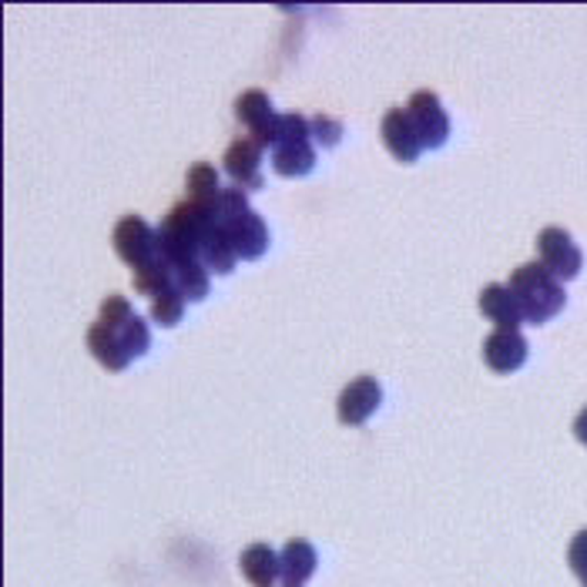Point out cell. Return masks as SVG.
I'll return each instance as SVG.
<instances>
[{
  "instance_id": "11",
  "label": "cell",
  "mask_w": 587,
  "mask_h": 587,
  "mask_svg": "<svg viewBox=\"0 0 587 587\" xmlns=\"http://www.w3.org/2000/svg\"><path fill=\"white\" fill-rule=\"evenodd\" d=\"M232 239V249L239 258L245 262H255L265 255V249H269V229H265V219L258 216V211H249V216H242L239 222L232 226H222Z\"/></svg>"
},
{
  "instance_id": "2",
  "label": "cell",
  "mask_w": 587,
  "mask_h": 587,
  "mask_svg": "<svg viewBox=\"0 0 587 587\" xmlns=\"http://www.w3.org/2000/svg\"><path fill=\"white\" fill-rule=\"evenodd\" d=\"M406 115H410V125L419 138V145L426 151H437L447 145L450 138V115L444 108V101L437 91H413L410 101H406Z\"/></svg>"
},
{
  "instance_id": "13",
  "label": "cell",
  "mask_w": 587,
  "mask_h": 587,
  "mask_svg": "<svg viewBox=\"0 0 587 587\" xmlns=\"http://www.w3.org/2000/svg\"><path fill=\"white\" fill-rule=\"evenodd\" d=\"M239 571L255 587H273V580L283 574V561L269 544H249L239 557Z\"/></svg>"
},
{
  "instance_id": "21",
  "label": "cell",
  "mask_w": 587,
  "mask_h": 587,
  "mask_svg": "<svg viewBox=\"0 0 587 587\" xmlns=\"http://www.w3.org/2000/svg\"><path fill=\"white\" fill-rule=\"evenodd\" d=\"M182 312H185V296L175 289V283L169 289L151 296V319H154L158 326H165V330L175 326L179 319H182Z\"/></svg>"
},
{
  "instance_id": "15",
  "label": "cell",
  "mask_w": 587,
  "mask_h": 587,
  "mask_svg": "<svg viewBox=\"0 0 587 587\" xmlns=\"http://www.w3.org/2000/svg\"><path fill=\"white\" fill-rule=\"evenodd\" d=\"M279 561H283V574H279V577L286 580V587H302V584L315 574V564H319L315 548H312L309 541H302V538L286 541Z\"/></svg>"
},
{
  "instance_id": "3",
  "label": "cell",
  "mask_w": 587,
  "mask_h": 587,
  "mask_svg": "<svg viewBox=\"0 0 587 587\" xmlns=\"http://www.w3.org/2000/svg\"><path fill=\"white\" fill-rule=\"evenodd\" d=\"M538 252H541V265L561 283L577 279L584 269V252L577 249L574 235L561 226H548L538 232Z\"/></svg>"
},
{
  "instance_id": "26",
  "label": "cell",
  "mask_w": 587,
  "mask_h": 587,
  "mask_svg": "<svg viewBox=\"0 0 587 587\" xmlns=\"http://www.w3.org/2000/svg\"><path fill=\"white\" fill-rule=\"evenodd\" d=\"M567 564L577 574L580 587H587V527L577 530L574 538H571V544H567Z\"/></svg>"
},
{
  "instance_id": "14",
  "label": "cell",
  "mask_w": 587,
  "mask_h": 587,
  "mask_svg": "<svg viewBox=\"0 0 587 587\" xmlns=\"http://www.w3.org/2000/svg\"><path fill=\"white\" fill-rule=\"evenodd\" d=\"M198 258L208 273H216V276H229L235 269V249H232V239L222 226H211L205 235H202V249H198Z\"/></svg>"
},
{
  "instance_id": "4",
  "label": "cell",
  "mask_w": 587,
  "mask_h": 587,
  "mask_svg": "<svg viewBox=\"0 0 587 587\" xmlns=\"http://www.w3.org/2000/svg\"><path fill=\"white\" fill-rule=\"evenodd\" d=\"M235 118L249 128V138L258 148H276V125H279V112L273 108V101L265 91L249 88L235 97Z\"/></svg>"
},
{
  "instance_id": "1",
  "label": "cell",
  "mask_w": 587,
  "mask_h": 587,
  "mask_svg": "<svg viewBox=\"0 0 587 587\" xmlns=\"http://www.w3.org/2000/svg\"><path fill=\"white\" fill-rule=\"evenodd\" d=\"M507 286L523 312V323H533V326H544L548 319H554L567 306L564 283L557 276H551L541 262L517 265Z\"/></svg>"
},
{
  "instance_id": "5",
  "label": "cell",
  "mask_w": 587,
  "mask_h": 587,
  "mask_svg": "<svg viewBox=\"0 0 587 587\" xmlns=\"http://www.w3.org/2000/svg\"><path fill=\"white\" fill-rule=\"evenodd\" d=\"M112 245H115L118 258L125 265H131V273H135L158 255V232L141 216H122L112 232Z\"/></svg>"
},
{
  "instance_id": "16",
  "label": "cell",
  "mask_w": 587,
  "mask_h": 587,
  "mask_svg": "<svg viewBox=\"0 0 587 587\" xmlns=\"http://www.w3.org/2000/svg\"><path fill=\"white\" fill-rule=\"evenodd\" d=\"M273 169L283 179H302L315 169V148L312 141H286L273 148Z\"/></svg>"
},
{
  "instance_id": "27",
  "label": "cell",
  "mask_w": 587,
  "mask_h": 587,
  "mask_svg": "<svg viewBox=\"0 0 587 587\" xmlns=\"http://www.w3.org/2000/svg\"><path fill=\"white\" fill-rule=\"evenodd\" d=\"M574 437L587 447V406L577 413V419H574Z\"/></svg>"
},
{
  "instance_id": "9",
  "label": "cell",
  "mask_w": 587,
  "mask_h": 587,
  "mask_svg": "<svg viewBox=\"0 0 587 587\" xmlns=\"http://www.w3.org/2000/svg\"><path fill=\"white\" fill-rule=\"evenodd\" d=\"M380 135H383V145L390 148V154L400 158V162H406V165L416 162L419 151H423L419 138H416V131L410 125L406 108H390L383 115V122H380Z\"/></svg>"
},
{
  "instance_id": "10",
  "label": "cell",
  "mask_w": 587,
  "mask_h": 587,
  "mask_svg": "<svg viewBox=\"0 0 587 587\" xmlns=\"http://www.w3.org/2000/svg\"><path fill=\"white\" fill-rule=\"evenodd\" d=\"M476 306L500 330H520V323H523V312H520L510 286H504V283H487L476 296Z\"/></svg>"
},
{
  "instance_id": "24",
  "label": "cell",
  "mask_w": 587,
  "mask_h": 587,
  "mask_svg": "<svg viewBox=\"0 0 587 587\" xmlns=\"http://www.w3.org/2000/svg\"><path fill=\"white\" fill-rule=\"evenodd\" d=\"M312 131H309V122L296 112H286L279 115V125H276V145H286V141H309Z\"/></svg>"
},
{
  "instance_id": "6",
  "label": "cell",
  "mask_w": 587,
  "mask_h": 587,
  "mask_svg": "<svg viewBox=\"0 0 587 587\" xmlns=\"http://www.w3.org/2000/svg\"><path fill=\"white\" fill-rule=\"evenodd\" d=\"M380 403H383V387H380V380L356 377L353 383L343 387V393H339V400H336V416H339V423H346V426H359V423H366L372 413L380 410Z\"/></svg>"
},
{
  "instance_id": "8",
  "label": "cell",
  "mask_w": 587,
  "mask_h": 587,
  "mask_svg": "<svg viewBox=\"0 0 587 587\" xmlns=\"http://www.w3.org/2000/svg\"><path fill=\"white\" fill-rule=\"evenodd\" d=\"M484 362L494 372H517L527 362V339L520 336V330H494L484 339Z\"/></svg>"
},
{
  "instance_id": "18",
  "label": "cell",
  "mask_w": 587,
  "mask_h": 587,
  "mask_svg": "<svg viewBox=\"0 0 587 587\" xmlns=\"http://www.w3.org/2000/svg\"><path fill=\"white\" fill-rule=\"evenodd\" d=\"M185 185H188V198L192 202H208L216 205L222 185H219V169L208 165V162H195L185 175Z\"/></svg>"
},
{
  "instance_id": "20",
  "label": "cell",
  "mask_w": 587,
  "mask_h": 587,
  "mask_svg": "<svg viewBox=\"0 0 587 587\" xmlns=\"http://www.w3.org/2000/svg\"><path fill=\"white\" fill-rule=\"evenodd\" d=\"M252 205H249V192L239 185H222L219 198H216V222L219 226H232L242 216H249Z\"/></svg>"
},
{
  "instance_id": "7",
  "label": "cell",
  "mask_w": 587,
  "mask_h": 587,
  "mask_svg": "<svg viewBox=\"0 0 587 587\" xmlns=\"http://www.w3.org/2000/svg\"><path fill=\"white\" fill-rule=\"evenodd\" d=\"M222 169H226V175H229L239 188H245V192H255V188L265 185V182H262V148H258L249 135H245V138H235V141L226 148Z\"/></svg>"
},
{
  "instance_id": "12",
  "label": "cell",
  "mask_w": 587,
  "mask_h": 587,
  "mask_svg": "<svg viewBox=\"0 0 587 587\" xmlns=\"http://www.w3.org/2000/svg\"><path fill=\"white\" fill-rule=\"evenodd\" d=\"M88 349L104 369H112V372H122L131 362V356H128V349L122 343V333L112 330V326H104V323L88 326Z\"/></svg>"
},
{
  "instance_id": "23",
  "label": "cell",
  "mask_w": 587,
  "mask_h": 587,
  "mask_svg": "<svg viewBox=\"0 0 587 587\" xmlns=\"http://www.w3.org/2000/svg\"><path fill=\"white\" fill-rule=\"evenodd\" d=\"M135 315V309H131V302L125 299V296H108L101 302V312H97V323H104V326H112V330H122L128 319Z\"/></svg>"
},
{
  "instance_id": "25",
  "label": "cell",
  "mask_w": 587,
  "mask_h": 587,
  "mask_svg": "<svg viewBox=\"0 0 587 587\" xmlns=\"http://www.w3.org/2000/svg\"><path fill=\"white\" fill-rule=\"evenodd\" d=\"M309 131H312V138L319 141V148H336L339 138H343V125H339L336 118H330V115H315V118L309 122Z\"/></svg>"
},
{
  "instance_id": "22",
  "label": "cell",
  "mask_w": 587,
  "mask_h": 587,
  "mask_svg": "<svg viewBox=\"0 0 587 587\" xmlns=\"http://www.w3.org/2000/svg\"><path fill=\"white\" fill-rule=\"evenodd\" d=\"M118 333H122V343H125V349H128L131 359H138V356L148 353V346H151V330H148V323H145L138 312L128 319V323H125Z\"/></svg>"
},
{
  "instance_id": "17",
  "label": "cell",
  "mask_w": 587,
  "mask_h": 587,
  "mask_svg": "<svg viewBox=\"0 0 587 587\" xmlns=\"http://www.w3.org/2000/svg\"><path fill=\"white\" fill-rule=\"evenodd\" d=\"M175 283V269H172V262L158 252L151 262H145L141 269L131 273V289L135 292H145V296H154V292H162Z\"/></svg>"
},
{
  "instance_id": "19",
  "label": "cell",
  "mask_w": 587,
  "mask_h": 587,
  "mask_svg": "<svg viewBox=\"0 0 587 587\" xmlns=\"http://www.w3.org/2000/svg\"><path fill=\"white\" fill-rule=\"evenodd\" d=\"M175 289L185 296V302H202L208 296V269L202 265V258L175 265Z\"/></svg>"
}]
</instances>
